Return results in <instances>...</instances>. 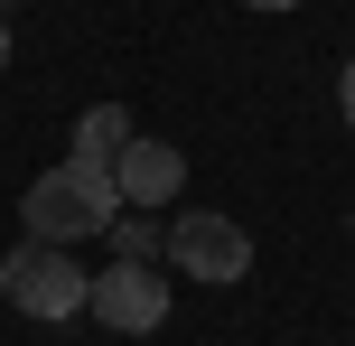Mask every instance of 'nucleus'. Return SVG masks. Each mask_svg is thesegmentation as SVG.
I'll return each mask as SVG.
<instances>
[{"instance_id":"f257e3e1","label":"nucleus","mask_w":355,"mask_h":346,"mask_svg":"<svg viewBox=\"0 0 355 346\" xmlns=\"http://www.w3.org/2000/svg\"><path fill=\"white\" fill-rule=\"evenodd\" d=\"M112 216H122V187H112V168H47V178H28V197H19V225H28L37 243H85V234H112Z\"/></svg>"},{"instance_id":"f03ea898","label":"nucleus","mask_w":355,"mask_h":346,"mask_svg":"<svg viewBox=\"0 0 355 346\" xmlns=\"http://www.w3.org/2000/svg\"><path fill=\"white\" fill-rule=\"evenodd\" d=\"M0 300H10L19 318H47V328H66V318H85L94 300V272L75 262V243H19L10 262H0Z\"/></svg>"},{"instance_id":"7ed1b4c3","label":"nucleus","mask_w":355,"mask_h":346,"mask_svg":"<svg viewBox=\"0 0 355 346\" xmlns=\"http://www.w3.org/2000/svg\"><path fill=\"white\" fill-rule=\"evenodd\" d=\"M168 262L187 281H243L252 272V234L234 216H215V206H196V216H168Z\"/></svg>"},{"instance_id":"20e7f679","label":"nucleus","mask_w":355,"mask_h":346,"mask_svg":"<svg viewBox=\"0 0 355 346\" xmlns=\"http://www.w3.org/2000/svg\"><path fill=\"white\" fill-rule=\"evenodd\" d=\"M85 318H103L112 337H150L168 318V272H159V262H112V272H94Z\"/></svg>"},{"instance_id":"39448f33","label":"nucleus","mask_w":355,"mask_h":346,"mask_svg":"<svg viewBox=\"0 0 355 346\" xmlns=\"http://www.w3.org/2000/svg\"><path fill=\"white\" fill-rule=\"evenodd\" d=\"M112 187H122V206H168L178 187H187V150L150 141V131H131L122 159H112Z\"/></svg>"},{"instance_id":"423d86ee","label":"nucleus","mask_w":355,"mask_h":346,"mask_svg":"<svg viewBox=\"0 0 355 346\" xmlns=\"http://www.w3.org/2000/svg\"><path fill=\"white\" fill-rule=\"evenodd\" d=\"M122 141H131V112H122V103H94L85 122H75V159H85V168H112Z\"/></svg>"},{"instance_id":"0eeeda50","label":"nucleus","mask_w":355,"mask_h":346,"mask_svg":"<svg viewBox=\"0 0 355 346\" xmlns=\"http://www.w3.org/2000/svg\"><path fill=\"white\" fill-rule=\"evenodd\" d=\"M112 253H122V262L168 253V225H150V206H122V216H112Z\"/></svg>"},{"instance_id":"6e6552de","label":"nucleus","mask_w":355,"mask_h":346,"mask_svg":"<svg viewBox=\"0 0 355 346\" xmlns=\"http://www.w3.org/2000/svg\"><path fill=\"white\" fill-rule=\"evenodd\" d=\"M337 112L355 122V56H346V75H337Z\"/></svg>"},{"instance_id":"1a4fd4ad","label":"nucleus","mask_w":355,"mask_h":346,"mask_svg":"<svg viewBox=\"0 0 355 346\" xmlns=\"http://www.w3.org/2000/svg\"><path fill=\"white\" fill-rule=\"evenodd\" d=\"M243 10H300V0H243Z\"/></svg>"},{"instance_id":"9d476101","label":"nucleus","mask_w":355,"mask_h":346,"mask_svg":"<svg viewBox=\"0 0 355 346\" xmlns=\"http://www.w3.org/2000/svg\"><path fill=\"white\" fill-rule=\"evenodd\" d=\"M0 75H10V28H0Z\"/></svg>"}]
</instances>
